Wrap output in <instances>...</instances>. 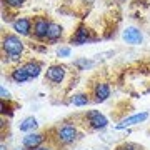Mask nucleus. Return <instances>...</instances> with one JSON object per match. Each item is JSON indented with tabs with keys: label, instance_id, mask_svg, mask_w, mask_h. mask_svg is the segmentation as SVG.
<instances>
[{
	"label": "nucleus",
	"instance_id": "obj_18",
	"mask_svg": "<svg viewBox=\"0 0 150 150\" xmlns=\"http://www.w3.org/2000/svg\"><path fill=\"white\" fill-rule=\"evenodd\" d=\"M110 57H115V50H107V52H102V54H97L93 57V60H95L97 64H100L103 60H108Z\"/></svg>",
	"mask_w": 150,
	"mask_h": 150
},
{
	"label": "nucleus",
	"instance_id": "obj_19",
	"mask_svg": "<svg viewBox=\"0 0 150 150\" xmlns=\"http://www.w3.org/2000/svg\"><path fill=\"white\" fill-rule=\"evenodd\" d=\"M2 4L7 7H10V8H18L25 4V0H2Z\"/></svg>",
	"mask_w": 150,
	"mask_h": 150
},
{
	"label": "nucleus",
	"instance_id": "obj_10",
	"mask_svg": "<svg viewBox=\"0 0 150 150\" xmlns=\"http://www.w3.org/2000/svg\"><path fill=\"white\" fill-rule=\"evenodd\" d=\"M43 140H45V135L43 134L30 132V134H27L22 139V147L27 150H33V149H37V147H40L43 144Z\"/></svg>",
	"mask_w": 150,
	"mask_h": 150
},
{
	"label": "nucleus",
	"instance_id": "obj_11",
	"mask_svg": "<svg viewBox=\"0 0 150 150\" xmlns=\"http://www.w3.org/2000/svg\"><path fill=\"white\" fill-rule=\"evenodd\" d=\"M92 95L95 102H105L108 97H110V87L107 82H97L93 88H92Z\"/></svg>",
	"mask_w": 150,
	"mask_h": 150
},
{
	"label": "nucleus",
	"instance_id": "obj_14",
	"mask_svg": "<svg viewBox=\"0 0 150 150\" xmlns=\"http://www.w3.org/2000/svg\"><path fill=\"white\" fill-rule=\"evenodd\" d=\"M23 69L27 70V74L30 79H37L38 75L42 74V64L37 62V60H28L23 64Z\"/></svg>",
	"mask_w": 150,
	"mask_h": 150
},
{
	"label": "nucleus",
	"instance_id": "obj_5",
	"mask_svg": "<svg viewBox=\"0 0 150 150\" xmlns=\"http://www.w3.org/2000/svg\"><path fill=\"white\" fill-rule=\"evenodd\" d=\"M85 120L92 130H105L108 125V120L105 115L98 112V110H88L85 113Z\"/></svg>",
	"mask_w": 150,
	"mask_h": 150
},
{
	"label": "nucleus",
	"instance_id": "obj_8",
	"mask_svg": "<svg viewBox=\"0 0 150 150\" xmlns=\"http://www.w3.org/2000/svg\"><path fill=\"white\" fill-rule=\"evenodd\" d=\"M149 118V112H140V113H135V115H130V117H125L123 120L113 127L115 130H123V129H129V127H134V125H139V123L145 122Z\"/></svg>",
	"mask_w": 150,
	"mask_h": 150
},
{
	"label": "nucleus",
	"instance_id": "obj_26",
	"mask_svg": "<svg viewBox=\"0 0 150 150\" xmlns=\"http://www.w3.org/2000/svg\"><path fill=\"white\" fill-rule=\"evenodd\" d=\"M140 150H142V149H140Z\"/></svg>",
	"mask_w": 150,
	"mask_h": 150
},
{
	"label": "nucleus",
	"instance_id": "obj_22",
	"mask_svg": "<svg viewBox=\"0 0 150 150\" xmlns=\"http://www.w3.org/2000/svg\"><path fill=\"white\" fill-rule=\"evenodd\" d=\"M33 150H50L48 147H43V145H40V147H37V149H33Z\"/></svg>",
	"mask_w": 150,
	"mask_h": 150
},
{
	"label": "nucleus",
	"instance_id": "obj_25",
	"mask_svg": "<svg viewBox=\"0 0 150 150\" xmlns=\"http://www.w3.org/2000/svg\"><path fill=\"white\" fill-rule=\"evenodd\" d=\"M17 150H20V149H17Z\"/></svg>",
	"mask_w": 150,
	"mask_h": 150
},
{
	"label": "nucleus",
	"instance_id": "obj_7",
	"mask_svg": "<svg viewBox=\"0 0 150 150\" xmlns=\"http://www.w3.org/2000/svg\"><path fill=\"white\" fill-rule=\"evenodd\" d=\"M32 18L28 17H17L15 20L12 22V28L15 30L17 35H22V37H28L32 33Z\"/></svg>",
	"mask_w": 150,
	"mask_h": 150
},
{
	"label": "nucleus",
	"instance_id": "obj_21",
	"mask_svg": "<svg viewBox=\"0 0 150 150\" xmlns=\"http://www.w3.org/2000/svg\"><path fill=\"white\" fill-rule=\"evenodd\" d=\"M0 95H2V100H7V102L10 100V92L5 88V85L0 87Z\"/></svg>",
	"mask_w": 150,
	"mask_h": 150
},
{
	"label": "nucleus",
	"instance_id": "obj_20",
	"mask_svg": "<svg viewBox=\"0 0 150 150\" xmlns=\"http://www.w3.org/2000/svg\"><path fill=\"white\" fill-rule=\"evenodd\" d=\"M70 54H72V48L70 47H59L57 48V57L65 59V57H70Z\"/></svg>",
	"mask_w": 150,
	"mask_h": 150
},
{
	"label": "nucleus",
	"instance_id": "obj_12",
	"mask_svg": "<svg viewBox=\"0 0 150 150\" xmlns=\"http://www.w3.org/2000/svg\"><path fill=\"white\" fill-rule=\"evenodd\" d=\"M62 33H64V27L57 22H50V27H48V32H47V42L48 43L59 42Z\"/></svg>",
	"mask_w": 150,
	"mask_h": 150
},
{
	"label": "nucleus",
	"instance_id": "obj_16",
	"mask_svg": "<svg viewBox=\"0 0 150 150\" xmlns=\"http://www.w3.org/2000/svg\"><path fill=\"white\" fill-rule=\"evenodd\" d=\"M97 65V62L93 59H77V60H74V67L77 70H90V69H93Z\"/></svg>",
	"mask_w": 150,
	"mask_h": 150
},
{
	"label": "nucleus",
	"instance_id": "obj_1",
	"mask_svg": "<svg viewBox=\"0 0 150 150\" xmlns=\"http://www.w3.org/2000/svg\"><path fill=\"white\" fill-rule=\"evenodd\" d=\"M2 50H4V54H7L10 62H20L25 45H23V42L20 40L18 35L7 33V35L2 37Z\"/></svg>",
	"mask_w": 150,
	"mask_h": 150
},
{
	"label": "nucleus",
	"instance_id": "obj_17",
	"mask_svg": "<svg viewBox=\"0 0 150 150\" xmlns=\"http://www.w3.org/2000/svg\"><path fill=\"white\" fill-rule=\"evenodd\" d=\"M88 102H90V98L87 97V93H75L70 98V103L75 105V107H85Z\"/></svg>",
	"mask_w": 150,
	"mask_h": 150
},
{
	"label": "nucleus",
	"instance_id": "obj_2",
	"mask_svg": "<svg viewBox=\"0 0 150 150\" xmlns=\"http://www.w3.org/2000/svg\"><path fill=\"white\" fill-rule=\"evenodd\" d=\"M79 139V130L75 127L74 123H64L59 130H57V140H59L60 144L64 145H70L77 142Z\"/></svg>",
	"mask_w": 150,
	"mask_h": 150
},
{
	"label": "nucleus",
	"instance_id": "obj_3",
	"mask_svg": "<svg viewBox=\"0 0 150 150\" xmlns=\"http://www.w3.org/2000/svg\"><path fill=\"white\" fill-rule=\"evenodd\" d=\"M65 75H67V67L55 64V65H50L45 70V80H48L52 85H60L65 80Z\"/></svg>",
	"mask_w": 150,
	"mask_h": 150
},
{
	"label": "nucleus",
	"instance_id": "obj_13",
	"mask_svg": "<svg viewBox=\"0 0 150 150\" xmlns=\"http://www.w3.org/2000/svg\"><path fill=\"white\" fill-rule=\"evenodd\" d=\"M10 79L13 83H17V85H22V83H25V82L30 80V77H28L27 70L23 69V65H20V67H15V69L10 72Z\"/></svg>",
	"mask_w": 150,
	"mask_h": 150
},
{
	"label": "nucleus",
	"instance_id": "obj_15",
	"mask_svg": "<svg viewBox=\"0 0 150 150\" xmlns=\"http://www.w3.org/2000/svg\"><path fill=\"white\" fill-rule=\"evenodd\" d=\"M37 127H38V122H37L35 117H27L18 123V130H20V132H28V134L33 132Z\"/></svg>",
	"mask_w": 150,
	"mask_h": 150
},
{
	"label": "nucleus",
	"instance_id": "obj_9",
	"mask_svg": "<svg viewBox=\"0 0 150 150\" xmlns=\"http://www.w3.org/2000/svg\"><path fill=\"white\" fill-rule=\"evenodd\" d=\"M122 38L123 42L129 43V45H140L144 42V35L140 32V28L137 27H127L122 32Z\"/></svg>",
	"mask_w": 150,
	"mask_h": 150
},
{
	"label": "nucleus",
	"instance_id": "obj_24",
	"mask_svg": "<svg viewBox=\"0 0 150 150\" xmlns=\"http://www.w3.org/2000/svg\"><path fill=\"white\" fill-rule=\"evenodd\" d=\"M85 2H93V0H85Z\"/></svg>",
	"mask_w": 150,
	"mask_h": 150
},
{
	"label": "nucleus",
	"instance_id": "obj_6",
	"mask_svg": "<svg viewBox=\"0 0 150 150\" xmlns=\"http://www.w3.org/2000/svg\"><path fill=\"white\" fill-rule=\"evenodd\" d=\"M93 40H97V37L92 33V30H88L85 25H80V27L72 33L70 43H72V45H83V43L93 42Z\"/></svg>",
	"mask_w": 150,
	"mask_h": 150
},
{
	"label": "nucleus",
	"instance_id": "obj_23",
	"mask_svg": "<svg viewBox=\"0 0 150 150\" xmlns=\"http://www.w3.org/2000/svg\"><path fill=\"white\" fill-rule=\"evenodd\" d=\"M0 150H7V145H5V144H2V145H0Z\"/></svg>",
	"mask_w": 150,
	"mask_h": 150
},
{
	"label": "nucleus",
	"instance_id": "obj_4",
	"mask_svg": "<svg viewBox=\"0 0 150 150\" xmlns=\"http://www.w3.org/2000/svg\"><path fill=\"white\" fill-rule=\"evenodd\" d=\"M48 27H50V20H48L47 17H43V15L35 17L33 22H32V33H33V37L37 38V40H47Z\"/></svg>",
	"mask_w": 150,
	"mask_h": 150
}]
</instances>
